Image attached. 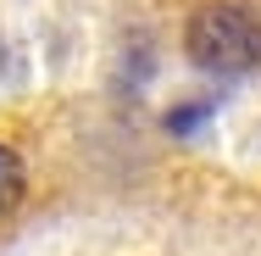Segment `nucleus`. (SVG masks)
Here are the masks:
<instances>
[{
	"mask_svg": "<svg viewBox=\"0 0 261 256\" xmlns=\"http://www.w3.org/2000/svg\"><path fill=\"white\" fill-rule=\"evenodd\" d=\"M184 51L195 67L206 73H250L261 67V17L250 6H233V0H217V6H200L189 17V34H184Z\"/></svg>",
	"mask_w": 261,
	"mask_h": 256,
	"instance_id": "f257e3e1",
	"label": "nucleus"
},
{
	"mask_svg": "<svg viewBox=\"0 0 261 256\" xmlns=\"http://www.w3.org/2000/svg\"><path fill=\"white\" fill-rule=\"evenodd\" d=\"M17 201H22V161L11 145H0V212H11Z\"/></svg>",
	"mask_w": 261,
	"mask_h": 256,
	"instance_id": "f03ea898",
	"label": "nucleus"
}]
</instances>
